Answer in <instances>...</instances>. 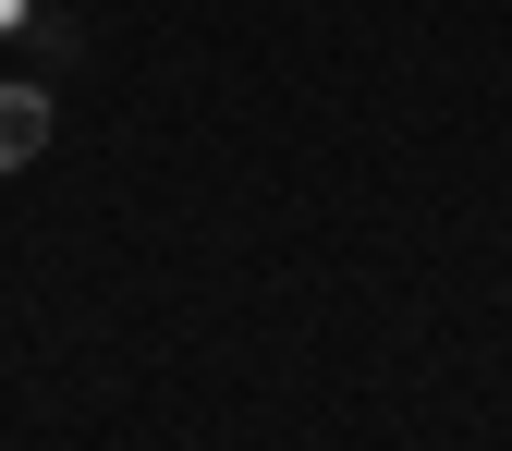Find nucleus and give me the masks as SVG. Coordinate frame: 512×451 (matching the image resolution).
I'll return each mask as SVG.
<instances>
[{
  "instance_id": "obj_1",
  "label": "nucleus",
  "mask_w": 512,
  "mask_h": 451,
  "mask_svg": "<svg viewBox=\"0 0 512 451\" xmlns=\"http://www.w3.org/2000/svg\"><path fill=\"white\" fill-rule=\"evenodd\" d=\"M49 147V86H0V171H25Z\"/></svg>"
},
{
  "instance_id": "obj_2",
  "label": "nucleus",
  "mask_w": 512,
  "mask_h": 451,
  "mask_svg": "<svg viewBox=\"0 0 512 451\" xmlns=\"http://www.w3.org/2000/svg\"><path fill=\"white\" fill-rule=\"evenodd\" d=\"M0 37H37V0H0Z\"/></svg>"
}]
</instances>
